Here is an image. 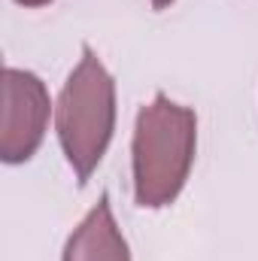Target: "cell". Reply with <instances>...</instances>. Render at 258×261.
<instances>
[{"label": "cell", "instance_id": "cell-1", "mask_svg": "<svg viewBox=\"0 0 258 261\" xmlns=\"http://www.w3.org/2000/svg\"><path fill=\"white\" fill-rule=\"evenodd\" d=\"M197 149V116L194 110L155 94L140 113L131 143L134 167V200L143 210L170 206L189 182Z\"/></svg>", "mask_w": 258, "mask_h": 261}, {"label": "cell", "instance_id": "cell-2", "mask_svg": "<svg viewBox=\"0 0 258 261\" xmlns=\"http://www.w3.org/2000/svg\"><path fill=\"white\" fill-rule=\"evenodd\" d=\"M55 130L76 182L85 186L116 130V79L88 46H82V58L58 94Z\"/></svg>", "mask_w": 258, "mask_h": 261}, {"label": "cell", "instance_id": "cell-3", "mask_svg": "<svg viewBox=\"0 0 258 261\" xmlns=\"http://www.w3.org/2000/svg\"><path fill=\"white\" fill-rule=\"evenodd\" d=\"M52 100L46 82L18 67L3 70V107H0V158L6 164H24L46 140Z\"/></svg>", "mask_w": 258, "mask_h": 261}, {"label": "cell", "instance_id": "cell-4", "mask_svg": "<svg viewBox=\"0 0 258 261\" xmlns=\"http://www.w3.org/2000/svg\"><path fill=\"white\" fill-rule=\"evenodd\" d=\"M61 261H131L128 240L113 216L110 195H100V200L73 228Z\"/></svg>", "mask_w": 258, "mask_h": 261}, {"label": "cell", "instance_id": "cell-5", "mask_svg": "<svg viewBox=\"0 0 258 261\" xmlns=\"http://www.w3.org/2000/svg\"><path fill=\"white\" fill-rule=\"evenodd\" d=\"M18 6H24V9H40V6H49L52 0H15Z\"/></svg>", "mask_w": 258, "mask_h": 261}, {"label": "cell", "instance_id": "cell-6", "mask_svg": "<svg viewBox=\"0 0 258 261\" xmlns=\"http://www.w3.org/2000/svg\"><path fill=\"white\" fill-rule=\"evenodd\" d=\"M170 3H176V0H152V6H155V9H167Z\"/></svg>", "mask_w": 258, "mask_h": 261}]
</instances>
